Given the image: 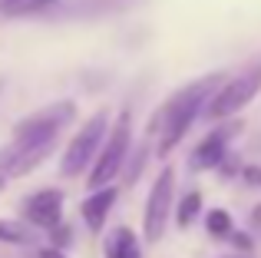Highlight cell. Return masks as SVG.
Segmentation results:
<instances>
[{
    "label": "cell",
    "mask_w": 261,
    "mask_h": 258,
    "mask_svg": "<svg viewBox=\"0 0 261 258\" xmlns=\"http://www.w3.org/2000/svg\"><path fill=\"white\" fill-rule=\"evenodd\" d=\"M205 228H208L212 239H228V235L235 232V225H231V215L225 212V209H212V212L205 215Z\"/></svg>",
    "instance_id": "4fadbf2b"
},
{
    "label": "cell",
    "mask_w": 261,
    "mask_h": 258,
    "mask_svg": "<svg viewBox=\"0 0 261 258\" xmlns=\"http://www.w3.org/2000/svg\"><path fill=\"white\" fill-rule=\"evenodd\" d=\"M102 255L106 258H142V245L136 239L133 228L119 225L106 235V245H102Z\"/></svg>",
    "instance_id": "30bf717a"
},
{
    "label": "cell",
    "mask_w": 261,
    "mask_h": 258,
    "mask_svg": "<svg viewBox=\"0 0 261 258\" xmlns=\"http://www.w3.org/2000/svg\"><path fill=\"white\" fill-rule=\"evenodd\" d=\"M30 239H33L30 225L13 222V219H0V242H4V245H27Z\"/></svg>",
    "instance_id": "7c38bea8"
},
{
    "label": "cell",
    "mask_w": 261,
    "mask_h": 258,
    "mask_svg": "<svg viewBox=\"0 0 261 258\" xmlns=\"http://www.w3.org/2000/svg\"><path fill=\"white\" fill-rule=\"evenodd\" d=\"M40 258H66V255L60 252L57 245H53V248H40Z\"/></svg>",
    "instance_id": "9a60e30c"
},
{
    "label": "cell",
    "mask_w": 261,
    "mask_h": 258,
    "mask_svg": "<svg viewBox=\"0 0 261 258\" xmlns=\"http://www.w3.org/2000/svg\"><path fill=\"white\" fill-rule=\"evenodd\" d=\"M76 119V103L73 99H60V103H50L43 110L23 116L17 126H13L10 139H23V142H43V146H57L60 133Z\"/></svg>",
    "instance_id": "277c9868"
},
{
    "label": "cell",
    "mask_w": 261,
    "mask_h": 258,
    "mask_svg": "<svg viewBox=\"0 0 261 258\" xmlns=\"http://www.w3.org/2000/svg\"><path fill=\"white\" fill-rule=\"evenodd\" d=\"M0 93H4V76H0Z\"/></svg>",
    "instance_id": "ac0fdd59"
},
{
    "label": "cell",
    "mask_w": 261,
    "mask_h": 258,
    "mask_svg": "<svg viewBox=\"0 0 261 258\" xmlns=\"http://www.w3.org/2000/svg\"><path fill=\"white\" fill-rule=\"evenodd\" d=\"M225 80H228L225 73H208V76L175 90L172 96L155 110L152 123H149V136H159V146H155L159 159H169V156H172V149L185 139V133L192 129L195 116L208 106V99L218 93V86H222Z\"/></svg>",
    "instance_id": "6da1fadb"
},
{
    "label": "cell",
    "mask_w": 261,
    "mask_h": 258,
    "mask_svg": "<svg viewBox=\"0 0 261 258\" xmlns=\"http://www.w3.org/2000/svg\"><path fill=\"white\" fill-rule=\"evenodd\" d=\"M50 4H57V0H0V13H7V17H23V13H33V10L50 7Z\"/></svg>",
    "instance_id": "5bb4252c"
},
{
    "label": "cell",
    "mask_w": 261,
    "mask_h": 258,
    "mask_svg": "<svg viewBox=\"0 0 261 258\" xmlns=\"http://www.w3.org/2000/svg\"><path fill=\"white\" fill-rule=\"evenodd\" d=\"M198 212H202V192H185L182 199H178V205H175V222H178V228H189L192 222L198 219Z\"/></svg>",
    "instance_id": "8fae6325"
},
{
    "label": "cell",
    "mask_w": 261,
    "mask_h": 258,
    "mask_svg": "<svg viewBox=\"0 0 261 258\" xmlns=\"http://www.w3.org/2000/svg\"><path fill=\"white\" fill-rule=\"evenodd\" d=\"M4 186H7V179H4V175H0V192H4Z\"/></svg>",
    "instance_id": "e0dca14e"
},
{
    "label": "cell",
    "mask_w": 261,
    "mask_h": 258,
    "mask_svg": "<svg viewBox=\"0 0 261 258\" xmlns=\"http://www.w3.org/2000/svg\"><path fill=\"white\" fill-rule=\"evenodd\" d=\"M231 133H235V129L225 126V129H215V133L205 136V139L195 146V152H192V169H195V172H205V169L225 166V159H228V136Z\"/></svg>",
    "instance_id": "ba28073f"
},
{
    "label": "cell",
    "mask_w": 261,
    "mask_h": 258,
    "mask_svg": "<svg viewBox=\"0 0 261 258\" xmlns=\"http://www.w3.org/2000/svg\"><path fill=\"white\" fill-rule=\"evenodd\" d=\"M251 225L261 228V205H255V212H251Z\"/></svg>",
    "instance_id": "2e32d148"
},
{
    "label": "cell",
    "mask_w": 261,
    "mask_h": 258,
    "mask_svg": "<svg viewBox=\"0 0 261 258\" xmlns=\"http://www.w3.org/2000/svg\"><path fill=\"white\" fill-rule=\"evenodd\" d=\"M129 142H133V113H129V106H126V110H119L116 123L109 126L106 142H102L99 156H96L93 169H89V175H86V186L93 189V192L113 186V179L122 172L126 156H129Z\"/></svg>",
    "instance_id": "7a4b0ae2"
},
{
    "label": "cell",
    "mask_w": 261,
    "mask_h": 258,
    "mask_svg": "<svg viewBox=\"0 0 261 258\" xmlns=\"http://www.w3.org/2000/svg\"><path fill=\"white\" fill-rule=\"evenodd\" d=\"M116 199H119V189L106 186V189L89 192L86 199L80 202V215H83V222H86L89 232H102V225H106V219H109V212H113Z\"/></svg>",
    "instance_id": "9c48e42d"
},
{
    "label": "cell",
    "mask_w": 261,
    "mask_h": 258,
    "mask_svg": "<svg viewBox=\"0 0 261 258\" xmlns=\"http://www.w3.org/2000/svg\"><path fill=\"white\" fill-rule=\"evenodd\" d=\"M258 93H261V63H251L248 70L228 76L218 86V93L208 99V106H205V116L208 119H228V116H235V113H242Z\"/></svg>",
    "instance_id": "5b68a950"
},
{
    "label": "cell",
    "mask_w": 261,
    "mask_h": 258,
    "mask_svg": "<svg viewBox=\"0 0 261 258\" xmlns=\"http://www.w3.org/2000/svg\"><path fill=\"white\" fill-rule=\"evenodd\" d=\"M20 212H23L27 225L33 228H60L63 222V192L60 189H37L33 195H27L20 202Z\"/></svg>",
    "instance_id": "52a82bcc"
},
{
    "label": "cell",
    "mask_w": 261,
    "mask_h": 258,
    "mask_svg": "<svg viewBox=\"0 0 261 258\" xmlns=\"http://www.w3.org/2000/svg\"><path fill=\"white\" fill-rule=\"evenodd\" d=\"M172 209H175V169L166 166L155 175L152 189H149V199H146V212H142V239L149 245H155L166 235Z\"/></svg>",
    "instance_id": "8992f818"
},
{
    "label": "cell",
    "mask_w": 261,
    "mask_h": 258,
    "mask_svg": "<svg viewBox=\"0 0 261 258\" xmlns=\"http://www.w3.org/2000/svg\"><path fill=\"white\" fill-rule=\"evenodd\" d=\"M106 136H109V113H106V110H96L93 116H89L86 123L80 126V133L70 139L63 159H60V175H66V179H76L80 172H86L89 162H96V156H99Z\"/></svg>",
    "instance_id": "3957f363"
}]
</instances>
